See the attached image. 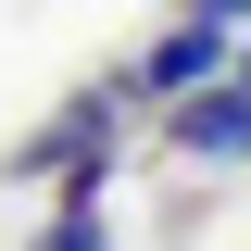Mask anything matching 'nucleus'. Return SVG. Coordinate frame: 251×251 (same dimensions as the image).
I'll return each instance as SVG.
<instances>
[{"label":"nucleus","mask_w":251,"mask_h":251,"mask_svg":"<svg viewBox=\"0 0 251 251\" xmlns=\"http://www.w3.org/2000/svg\"><path fill=\"white\" fill-rule=\"evenodd\" d=\"M88 151H113V100H63L25 151L0 163V176H63V163H88Z\"/></svg>","instance_id":"1"},{"label":"nucleus","mask_w":251,"mask_h":251,"mask_svg":"<svg viewBox=\"0 0 251 251\" xmlns=\"http://www.w3.org/2000/svg\"><path fill=\"white\" fill-rule=\"evenodd\" d=\"M176 151H214V163H239V151H251V88H214V75H201V88L176 100Z\"/></svg>","instance_id":"2"},{"label":"nucleus","mask_w":251,"mask_h":251,"mask_svg":"<svg viewBox=\"0 0 251 251\" xmlns=\"http://www.w3.org/2000/svg\"><path fill=\"white\" fill-rule=\"evenodd\" d=\"M201 75H226V25L214 13H188V25L151 38V63H138V88H201Z\"/></svg>","instance_id":"3"},{"label":"nucleus","mask_w":251,"mask_h":251,"mask_svg":"<svg viewBox=\"0 0 251 251\" xmlns=\"http://www.w3.org/2000/svg\"><path fill=\"white\" fill-rule=\"evenodd\" d=\"M188 13H214V25H239V13H251V0H188Z\"/></svg>","instance_id":"4"},{"label":"nucleus","mask_w":251,"mask_h":251,"mask_svg":"<svg viewBox=\"0 0 251 251\" xmlns=\"http://www.w3.org/2000/svg\"><path fill=\"white\" fill-rule=\"evenodd\" d=\"M239 88H251V63H239Z\"/></svg>","instance_id":"5"}]
</instances>
